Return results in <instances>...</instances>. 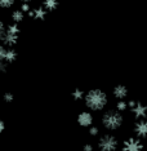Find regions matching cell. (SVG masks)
<instances>
[{
	"instance_id": "cell-1",
	"label": "cell",
	"mask_w": 147,
	"mask_h": 151,
	"mask_svg": "<svg viewBox=\"0 0 147 151\" xmlns=\"http://www.w3.org/2000/svg\"><path fill=\"white\" fill-rule=\"evenodd\" d=\"M84 102L87 107L93 111L103 110L108 102V97L102 89H90L84 96Z\"/></svg>"
},
{
	"instance_id": "cell-2",
	"label": "cell",
	"mask_w": 147,
	"mask_h": 151,
	"mask_svg": "<svg viewBox=\"0 0 147 151\" xmlns=\"http://www.w3.org/2000/svg\"><path fill=\"white\" fill-rule=\"evenodd\" d=\"M102 124L108 130H116L123 124V115L118 110H107L102 116Z\"/></svg>"
},
{
	"instance_id": "cell-3",
	"label": "cell",
	"mask_w": 147,
	"mask_h": 151,
	"mask_svg": "<svg viewBox=\"0 0 147 151\" xmlns=\"http://www.w3.org/2000/svg\"><path fill=\"white\" fill-rule=\"evenodd\" d=\"M118 139L112 134H103L98 141V147L101 149V151H115L118 149Z\"/></svg>"
},
{
	"instance_id": "cell-4",
	"label": "cell",
	"mask_w": 147,
	"mask_h": 151,
	"mask_svg": "<svg viewBox=\"0 0 147 151\" xmlns=\"http://www.w3.org/2000/svg\"><path fill=\"white\" fill-rule=\"evenodd\" d=\"M128 106L137 120L146 119V115H147V106L146 105H143L142 102L131 101V102H128Z\"/></svg>"
},
{
	"instance_id": "cell-5",
	"label": "cell",
	"mask_w": 147,
	"mask_h": 151,
	"mask_svg": "<svg viewBox=\"0 0 147 151\" xmlns=\"http://www.w3.org/2000/svg\"><path fill=\"white\" fill-rule=\"evenodd\" d=\"M123 151H143L142 141L137 137H131L123 143Z\"/></svg>"
},
{
	"instance_id": "cell-6",
	"label": "cell",
	"mask_w": 147,
	"mask_h": 151,
	"mask_svg": "<svg viewBox=\"0 0 147 151\" xmlns=\"http://www.w3.org/2000/svg\"><path fill=\"white\" fill-rule=\"evenodd\" d=\"M134 132L137 134V138H146L147 137V119L137 120L134 124Z\"/></svg>"
},
{
	"instance_id": "cell-7",
	"label": "cell",
	"mask_w": 147,
	"mask_h": 151,
	"mask_svg": "<svg viewBox=\"0 0 147 151\" xmlns=\"http://www.w3.org/2000/svg\"><path fill=\"white\" fill-rule=\"evenodd\" d=\"M77 123L81 127H90L93 125V115L88 111H83L77 115Z\"/></svg>"
},
{
	"instance_id": "cell-8",
	"label": "cell",
	"mask_w": 147,
	"mask_h": 151,
	"mask_svg": "<svg viewBox=\"0 0 147 151\" xmlns=\"http://www.w3.org/2000/svg\"><path fill=\"white\" fill-rule=\"evenodd\" d=\"M1 42H3V45H5L6 48H13L17 43H18V35L8 32L5 30V34H4V36H3Z\"/></svg>"
},
{
	"instance_id": "cell-9",
	"label": "cell",
	"mask_w": 147,
	"mask_h": 151,
	"mask_svg": "<svg viewBox=\"0 0 147 151\" xmlns=\"http://www.w3.org/2000/svg\"><path fill=\"white\" fill-rule=\"evenodd\" d=\"M47 13L48 12L44 9L43 5H37V6H32V9H31V12L29 13V16L34 19H39V21H42V19H44L47 17Z\"/></svg>"
},
{
	"instance_id": "cell-10",
	"label": "cell",
	"mask_w": 147,
	"mask_h": 151,
	"mask_svg": "<svg viewBox=\"0 0 147 151\" xmlns=\"http://www.w3.org/2000/svg\"><path fill=\"white\" fill-rule=\"evenodd\" d=\"M112 93H114L115 98L119 99V101H124V98L128 96V88L125 87V85H116L114 88V91H112Z\"/></svg>"
},
{
	"instance_id": "cell-11",
	"label": "cell",
	"mask_w": 147,
	"mask_h": 151,
	"mask_svg": "<svg viewBox=\"0 0 147 151\" xmlns=\"http://www.w3.org/2000/svg\"><path fill=\"white\" fill-rule=\"evenodd\" d=\"M23 18H25V13H23L21 9H16V11L12 12V21H13V23L18 25L19 22L23 21Z\"/></svg>"
},
{
	"instance_id": "cell-12",
	"label": "cell",
	"mask_w": 147,
	"mask_h": 151,
	"mask_svg": "<svg viewBox=\"0 0 147 151\" xmlns=\"http://www.w3.org/2000/svg\"><path fill=\"white\" fill-rule=\"evenodd\" d=\"M17 60V52L14 48H8L6 49V56H5V63H12Z\"/></svg>"
},
{
	"instance_id": "cell-13",
	"label": "cell",
	"mask_w": 147,
	"mask_h": 151,
	"mask_svg": "<svg viewBox=\"0 0 147 151\" xmlns=\"http://www.w3.org/2000/svg\"><path fill=\"white\" fill-rule=\"evenodd\" d=\"M42 5L44 6V9H45L47 12H52L58 8V1H56V0H45Z\"/></svg>"
},
{
	"instance_id": "cell-14",
	"label": "cell",
	"mask_w": 147,
	"mask_h": 151,
	"mask_svg": "<svg viewBox=\"0 0 147 151\" xmlns=\"http://www.w3.org/2000/svg\"><path fill=\"white\" fill-rule=\"evenodd\" d=\"M128 109H129V106H128V102L126 101H118V104H116V110H118L119 112L126 111Z\"/></svg>"
},
{
	"instance_id": "cell-15",
	"label": "cell",
	"mask_w": 147,
	"mask_h": 151,
	"mask_svg": "<svg viewBox=\"0 0 147 151\" xmlns=\"http://www.w3.org/2000/svg\"><path fill=\"white\" fill-rule=\"evenodd\" d=\"M6 31L18 35V34H19V27H18V25H16V23H11V25L6 26Z\"/></svg>"
},
{
	"instance_id": "cell-16",
	"label": "cell",
	"mask_w": 147,
	"mask_h": 151,
	"mask_svg": "<svg viewBox=\"0 0 147 151\" xmlns=\"http://www.w3.org/2000/svg\"><path fill=\"white\" fill-rule=\"evenodd\" d=\"M84 92L81 91V89H75V91L72 92V98L76 99V101H80V99L84 98Z\"/></svg>"
},
{
	"instance_id": "cell-17",
	"label": "cell",
	"mask_w": 147,
	"mask_h": 151,
	"mask_svg": "<svg viewBox=\"0 0 147 151\" xmlns=\"http://www.w3.org/2000/svg\"><path fill=\"white\" fill-rule=\"evenodd\" d=\"M6 48L5 45L0 44V62H5V56H6Z\"/></svg>"
},
{
	"instance_id": "cell-18",
	"label": "cell",
	"mask_w": 147,
	"mask_h": 151,
	"mask_svg": "<svg viewBox=\"0 0 147 151\" xmlns=\"http://www.w3.org/2000/svg\"><path fill=\"white\" fill-rule=\"evenodd\" d=\"M14 5V0H0V6L1 8H11Z\"/></svg>"
},
{
	"instance_id": "cell-19",
	"label": "cell",
	"mask_w": 147,
	"mask_h": 151,
	"mask_svg": "<svg viewBox=\"0 0 147 151\" xmlns=\"http://www.w3.org/2000/svg\"><path fill=\"white\" fill-rule=\"evenodd\" d=\"M31 9H32V6H31L30 3H22L21 4V11L23 13H30L31 12Z\"/></svg>"
},
{
	"instance_id": "cell-20",
	"label": "cell",
	"mask_w": 147,
	"mask_h": 151,
	"mask_svg": "<svg viewBox=\"0 0 147 151\" xmlns=\"http://www.w3.org/2000/svg\"><path fill=\"white\" fill-rule=\"evenodd\" d=\"M3 98H4V101H5V102H8V104H11L12 101H14V96H13L11 92H6V93H4Z\"/></svg>"
},
{
	"instance_id": "cell-21",
	"label": "cell",
	"mask_w": 147,
	"mask_h": 151,
	"mask_svg": "<svg viewBox=\"0 0 147 151\" xmlns=\"http://www.w3.org/2000/svg\"><path fill=\"white\" fill-rule=\"evenodd\" d=\"M5 30H6V26L4 25V22H1V21H0V42H1L3 36H4Z\"/></svg>"
},
{
	"instance_id": "cell-22",
	"label": "cell",
	"mask_w": 147,
	"mask_h": 151,
	"mask_svg": "<svg viewBox=\"0 0 147 151\" xmlns=\"http://www.w3.org/2000/svg\"><path fill=\"white\" fill-rule=\"evenodd\" d=\"M89 133H90V136H97L98 133H100V129H98V127L92 125L89 128Z\"/></svg>"
},
{
	"instance_id": "cell-23",
	"label": "cell",
	"mask_w": 147,
	"mask_h": 151,
	"mask_svg": "<svg viewBox=\"0 0 147 151\" xmlns=\"http://www.w3.org/2000/svg\"><path fill=\"white\" fill-rule=\"evenodd\" d=\"M6 67H8V65H6L5 62H0V74L5 73V71H6Z\"/></svg>"
},
{
	"instance_id": "cell-24",
	"label": "cell",
	"mask_w": 147,
	"mask_h": 151,
	"mask_svg": "<svg viewBox=\"0 0 147 151\" xmlns=\"http://www.w3.org/2000/svg\"><path fill=\"white\" fill-rule=\"evenodd\" d=\"M83 150H84V151H93V146H92L90 143H87V145H84Z\"/></svg>"
},
{
	"instance_id": "cell-25",
	"label": "cell",
	"mask_w": 147,
	"mask_h": 151,
	"mask_svg": "<svg viewBox=\"0 0 147 151\" xmlns=\"http://www.w3.org/2000/svg\"><path fill=\"white\" fill-rule=\"evenodd\" d=\"M4 129H5V124H4V122L0 119V133L4 132Z\"/></svg>"
}]
</instances>
